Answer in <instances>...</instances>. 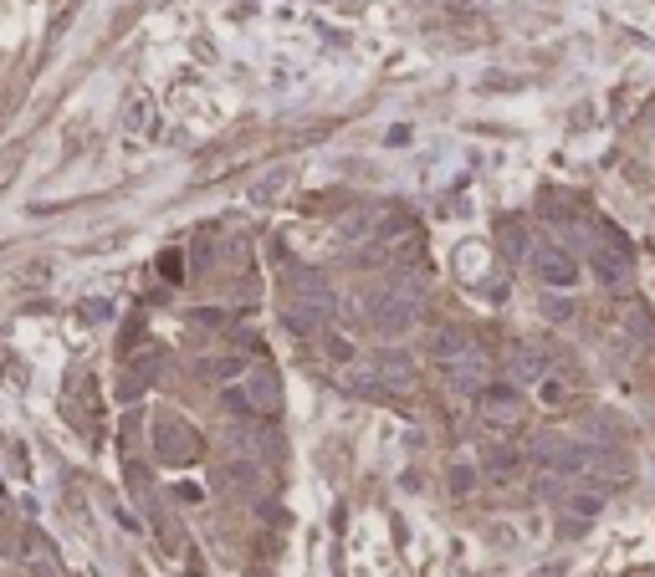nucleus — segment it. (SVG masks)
Returning a JSON list of instances; mask_svg holds the SVG:
<instances>
[{"instance_id":"f257e3e1","label":"nucleus","mask_w":655,"mask_h":577,"mask_svg":"<svg viewBox=\"0 0 655 577\" xmlns=\"http://www.w3.org/2000/svg\"><path fill=\"white\" fill-rule=\"evenodd\" d=\"M368 317H374V328H379L384 338L410 332L415 317H420V286L400 281V286H389V292H374V297H368Z\"/></svg>"},{"instance_id":"f03ea898","label":"nucleus","mask_w":655,"mask_h":577,"mask_svg":"<svg viewBox=\"0 0 655 577\" xmlns=\"http://www.w3.org/2000/svg\"><path fill=\"white\" fill-rule=\"evenodd\" d=\"M323 317H333V292H328V281H323L318 271H303L297 286H292V297H287V328L313 332Z\"/></svg>"},{"instance_id":"7ed1b4c3","label":"nucleus","mask_w":655,"mask_h":577,"mask_svg":"<svg viewBox=\"0 0 655 577\" xmlns=\"http://www.w3.org/2000/svg\"><path fill=\"white\" fill-rule=\"evenodd\" d=\"M154 450H159L164 465H190L195 455H200V435H195L179 414H164V419L154 424Z\"/></svg>"},{"instance_id":"20e7f679","label":"nucleus","mask_w":655,"mask_h":577,"mask_svg":"<svg viewBox=\"0 0 655 577\" xmlns=\"http://www.w3.org/2000/svg\"><path fill=\"white\" fill-rule=\"evenodd\" d=\"M532 460L543 470H553V475H578L594 455H589V445H578V439H569V435H543L532 445Z\"/></svg>"},{"instance_id":"39448f33","label":"nucleus","mask_w":655,"mask_h":577,"mask_svg":"<svg viewBox=\"0 0 655 577\" xmlns=\"http://www.w3.org/2000/svg\"><path fill=\"white\" fill-rule=\"evenodd\" d=\"M225 399H231V409H246V414H272L277 409V399H282V389H277V374L272 368H251V374H246V383H241V389H231L225 393Z\"/></svg>"},{"instance_id":"423d86ee","label":"nucleus","mask_w":655,"mask_h":577,"mask_svg":"<svg viewBox=\"0 0 655 577\" xmlns=\"http://www.w3.org/2000/svg\"><path fill=\"white\" fill-rule=\"evenodd\" d=\"M532 276L543 281V286H574L578 281V266H574V256H569V250L563 246H538L532 250Z\"/></svg>"},{"instance_id":"0eeeda50","label":"nucleus","mask_w":655,"mask_h":577,"mask_svg":"<svg viewBox=\"0 0 655 577\" xmlns=\"http://www.w3.org/2000/svg\"><path fill=\"white\" fill-rule=\"evenodd\" d=\"M446 378H450V389L477 393V389H481V378H487V358H481L477 347H471V353H461V358H450V363H446Z\"/></svg>"},{"instance_id":"6e6552de","label":"nucleus","mask_w":655,"mask_h":577,"mask_svg":"<svg viewBox=\"0 0 655 577\" xmlns=\"http://www.w3.org/2000/svg\"><path fill=\"white\" fill-rule=\"evenodd\" d=\"M517 389H507V383H487V389H481V414H487V419H496V424H512L517 419Z\"/></svg>"},{"instance_id":"1a4fd4ad","label":"nucleus","mask_w":655,"mask_h":577,"mask_svg":"<svg viewBox=\"0 0 655 577\" xmlns=\"http://www.w3.org/2000/svg\"><path fill=\"white\" fill-rule=\"evenodd\" d=\"M481 465H487V475H492V481H507L512 470H517V450H512V445H502V439H492V445L481 450Z\"/></svg>"},{"instance_id":"9d476101","label":"nucleus","mask_w":655,"mask_h":577,"mask_svg":"<svg viewBox=\"0 0 655 577\" xmlns=\"http://www.w3.org/2000/svg\"><path fill=\"white\" fill-rule=\"evenodd\" d=\"M374 374H379V383H384V389H405L415 368H410V358H405V353H384V358L374 363Z\"/></svg>"},{"instance_id":"9b49d317","label":"nucleus","mask_w":655,"mask_h":577,"mask_svg":"<svg viewBox=\"0 0 655 577\" xmlns=\"http://www.w3.org/2000/svg\"><path fill=\"white\" fill-rule=\"evenodd\" d=\"M543 374H548L543 353H532V347H517V353H512V378H517V383H538Z\"/></svg>"},{"instance_id":"f8f14e48","label":"nucleus","mask_w":655,"mask_h":577,"mask_svg":"<svg viewBox=\"0 0 655 577\" xmlns=\"http://www.w3.org/2000/svg\"><path fill=\"white\" fill-rule=\"evenodd\" d=\"M149 383H154V358H139V363H133V374L118 383V399H123V404H133V399H139Z\"/></svg>"},{"instance_id":"ddd939ff","label":"nucleus","mask_w":655,"mask_h":577,"mask_svg":"<svg viewBox=\"0 0 655 577\" xmlns=\"http://www.w3.org/2000/svg\"><path fill=\"white\" fill-rule=\"evenodd\" d=\"M594 271H599V281H609V286L630 281V261H624V256H609V250H594Z\"/></svg>"},{"instance_id":"4468645a","label":"nucleus","mask_w":655,"mask_h":577,"mask_svg":"<svg viewBox=\"0 0 655 577\" xmlns=\"http://www.w3.org/2000/svg\"><path fill=\"white\" fill-rule=\"evenodd\" d=\"M435 353H441V358H461V353H471V338H466L461 328H446L441 332V338H435Z\"/></svg>"},{"instance_id":"2eb2a0df","label":"nucleus","mask_w":655,"mask_h":577,"mask_svg":"<svg viewBox=\"0 0 655 577\" xmlns=\"http://www.w3.org/2000/svg\"><path fill=\"white\" fill-rule=\"evenodd\" d=\"M599 506H605V496H599V491H584V496L569 500V516H594Z\"/></svg>"},{"instance_id":"dca6fc26","label":"nucleus","mask_w":655,"mask_h":577,"mask_svg":"<svg viewBox=\"0 0 655 577\" xmlns=\"http://www.w3.org/2000/svg\"><path fill=\"white\" fill-rule=\"evenodd\" d=\"M149 123V103L144 97H139V103H133V108H128V128H133V133H139V128Z\"/></svg>"},{"instance_id":"f3484780","label":"nucleus","mask_w":655,"mask_h":577,"mask_svg":"<svg viewBox=\"0 0 655 577\" xmlns=\"http://www.w3.org/2000/svg\"><path fill=\"white\" fill-rule=\"evenodd\" d=\"M450 491H456V496H461V491H471V470H466V465L450 470Z\"/></svg>"},{"instance_id":"a211bd4d","label":"nucleus","mask_w":655,"mask_h":577,"mask_svg":"<svg viewBox=\"0 0 655 577\" xmlns=\"http://www.w3.org/2000/svg\"><path fill=\"white\" fill-rule=\"evenodd\" d=\"M5 460H11V475H26V450H21V445H11V455H5Z\"/></svg>"},{"instance_id":"6ab92c4d","label":"nucleus","mask_w":655,"mask_h":577,"mask_svg":"<svg viewBox=\"0 0 655 577\" xmlns=\"http://www.w3.org/2000/svg\"><path fill=\"white\" fill-rule=\"evenodd\" d=\"M159 271H164V276H169V281H179V256H175V250H169V256H164V261H159Z\"/></svg>"},{"instance_id":"aec40b11","label":"nucleus","mask_w":655,"mask_h":577,"mask_svg":"<svg viewBox=\"0 0 655 577\" xmlns=\"http://www.w3.org/2000/svg\"><path fill=\"white\" fill-rule=\"evenodd\" d=\"M32 577H57V572H51V562H32Z\"/></svg>"}]
</instances>
